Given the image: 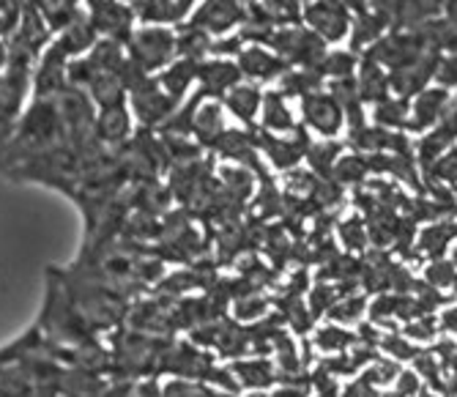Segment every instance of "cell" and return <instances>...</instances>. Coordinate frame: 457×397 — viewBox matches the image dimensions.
Masks as SVG:
<instances>
[{"label": "cell", "mask_w": 457, "mask_h": 397, "mask_svg": "<svg viewBox=\"0 0 457 397\" xmlns=\"http://www.w3.org/2000/svg\"><path fill=\"white\" fill-rule=\"evenodd\" d=\"M129 61L148 77L168 69L179 53H176V28L164 25H137L127 42Z\"/></svg>", "instance_id": "obj_1"}, {"label": "cell", "mask_w": 457, "mask_h": 397, "mask_svg": "<svg viewBox=\"0 0 457 397\" xmlns=\"http://www.w3.org/2000/svg\"><path fill=\"white\" fill-rule=\"evenodd\" d=\"M127 104L140 129H151V132L154 129L159 132L181 107L173 96L164 94V88L156 83V77H143L140 83H135L127 94Z\"/></svg>", "instance_id": "obj_2"}, {"label": "cell", "mask_w": 457, "mask_h": 397, "mask_svg": "<svg viewBox=\"0 0 457 397\" xmlns=\"http://www.w3.org/2000/svg\"><path fill=\"white\" fill-rule=\"evenodd\" d=\"M302 22L326 45H340L351 36L353 14L343 0H307L302 9Z\"/></svg>", "instance_id": "obj_3"}, {"label": "cell", "mask_w": 457, "mask_h": 397, "mask_svg": "<svg viewBox=\"0 0 457 397\" xmlns=\"http://www.w3.org/2000/svg\"><path fill=\"white\" fill-rule=\"evenodd\" d=\"M86 14L99 38H110L123 47L137 28V12L120 0H86Z\"/></svg>", "instance_id": "obj_4"}, {"label": "cell", "mask_w": 457, "mask_h": 397, "mask_svg": "<svg viewBox=\"0 0 457 397\" xmlns=\"http://www.w3.org/2000/svg\"><path fill=\"white\" fill-rule=\"evenodd\" d=\"M246 22V0H200L189 14L187 25H195L214 38H225L244 28Z\"/></svg>", "instance_id": "obj_5"}, {"label": "cell", "mask_w": 457, "mask_h": 397, "mask_svg": "<svg viewBox=\"0 0 457 397\" xmlns=\"http://www.w3.org/2000/svg\"><path fill=\"white\" fill-rule=\"evenodd\" d=\"M253 135H255L258 151L266 153V159L277 170H296L302 165V159H307L310 137H307L304 124L294 135H271L261 127H255Z\"/></svg>", "instance_id": "obj_6"}, {"label": "cell", "mask_w": 457, "mask_h": 397, "mask_svg": "<svg viewBox=\"0 0 457 397\" xmlns=\"http://www.w3.org/2000/svg\"><path fill=\"white\" fill-rule=\"evenodd\" d=\"M302 121L304 129L318 132L323 140H335L345 129V112L328 88H320L302 99Z\"/></svg>", "instance_id": "obj_7"}, {"label": "cell", "mask_w": 457, "mask_h": 397, "mask_svg": "<svg viewBox=\"0 0 457 397\" xmlns=\"http://www.w3.org/2000/svg\"><path fill=\"white\" fill-rule=\"evenodd\" d=\"M238 83H244L241 69L236 63V58H205L197 63V94L203 99H217L222 102V96L228 91H233Z\"/></svg>", "instance_id": "obj_8"}, {"label": "cell", "mask_w": 457, "mask_h": 397, "mask_svg": "<svg viewBox=\"0 0 457 397\" xmlns=\"http://www.w3.org/2000/svg\"><path fill=\"white\" fill-rule=\"evenodd\" d=\"M236 63H238L241 77L246 79V83H255V86L279 83V79L290 71V66L263 45L241 47V53L236 55Z\"/></svg>", "instance_id": "obj_9"}, {"label": "cell", "mask_w": 457, "mask_h": 397, "mask_svg": "<svg viewBox=\"0 0 457 397\" xmlns=\"http://www.w3.org/2000/svg\"><path fill=\"white\" fill-rule=\"evenodd\" d=\"M454 102V94L444 86H430L428 91H422L417 99L411 102V121H408V135H428L430 129H436L449 107Z\"/></svg>", "instance_id": "obj_10"}, {"label": "cell", "mask_w": 457, "mask_h": 397, "mask_svg": "<svg viewBox=\"0 0 457 397\" xmlns=\"http://www.w3.org/2000/svg\"><path fill=\"white\" fill-rule=\"evenodd\" d=\"M94 137L99 145L110 148V151H120L132 137H135V115L129 110V104H112L96 112V127H94Z\"/></svg>", "instance_id": "obj_11"}, {"label": "cell", "mask_w": 457, "mask_h": 397, "mask_svg": "<svg viewBox=\"0 0 457 397\" xmlns=\"http://www.w3.org/2000/svg\"><path fill=\"white\" fill-rule=\"evenodd\" d=\"M261 104H263V91H261V86L246 83V79L222 96L225 112H230L238 124H244V129H255V118L261 115Z\"/></svg>", "instance_id": "obj_12"}, {"label": "cell", "mask_w": 457, "mask_h": 397, "mask_svg": "<svg viewBox=\"0 0 457 397\" xmlns=\"http://www.w3.org/2000/svg\"><path fill=\"white\" fill-rule=\"evenodd\" d=\"M356 88L364 104H381L392 96V83H389V71L376 63L372 58L361 55L359 69H356Z\"/></svg>", "instance_id": "obj_13"}, {"label": "cell", "mask_w": 457, "mask_h": 397, "mask_svg": "<svg viewBox=\"0 0 457 397\" xmlns=\"http://www.w3.org/2000/svg\"><path fill=\"white\" fill-rule=\"evenodd\" d=\"M197 63L200 61H189V58H176L168 69H162L156 77V83L164 88V94L173 96L179 104H184V99L189 96L192 86H197Z\"/></svg>", "instance_id": "obj_14"}, {"label": "cell", "mask_w": 457, "mask_h": 397, "mask_svg": "<svg viewBox=\"0 0 457 397\" xmlns=\"http://www.w3.org/2000/svg\"><path fill=\"white\" fill-rule=\"evenodd\" d=\"M225 107L222 102L217 99H203L192 115V137L203 145L209 148L222 132H225Z\"/></svg>", "instance_id": "obj_15"}, {"label": "cell", "mask_w": 457, "mask_h": 397, "mask_svg": "<svg viewBox=\"0 0 457 397\" xmlns=\"http://www.w3.org/2000/svg\"><path fill=\"white\" fill-rule=\"evenodd\" d=\"M302 124H296L294 112H290L285 96L271 88V91H263V104H261V129L271 132V135H294L299 132Z\"/></svg>", "instance_id": "obj_16"}, {"label": "cell", "mask_w": 457, "mask_h": 397, "mask_svg": "<svg viewBox=\"0 0 457 397\" xmlns=\"http://www.w3.org/2000/svg\"><path fill=\"white\" fill-rule=\"evenodd\" d=\"M230 373L246 389H266L279 381V370L269 360H263V356H255V360H236L230 365Z\"/></svg>", "instance_id": "obj_17"}, {"label": "cell", "mask_w": 457, "mask_h": 397, "mask_svg": "<svg viewBox=\"0 0 457 397\" xmlns=\"http://www.w3.org/2000/svg\"><path fill=\"white\" fill-rule=\"evenodd\" d=\"M217 38L209 36L205 30L195 28V25H179L176 28V53L179 58H189V61H205L212 58V47Z\"/></svg>", "instance_id": "obj_18"}, {"label": "cell", "mask_w": 457, "mask_h": 397, "mask_svg": "<svg viewBox=\"0 0 457 397\" xmlns=\"http://www.w3.org/2000/svg\"><path fill=\"white\" fill-rule=\"evenodd\" d=\"M372 121H376V127L389 129V132H408L411 102L392 94L386 102H381V104L372 107Z\"/></svg>", "instance_id": "obj_19"}, {"label": "cell", "mask_w": 457, "mask_h": 397, "mask_svg": "<svg viewBox=\"0 0 457 397\" xmlns=\"http://www.w3.org/2000/svg\"><path fill=\"white\" fill-rule=\"evenodd\" d=\"M137 397H203V384L170 378L159 384V378H143L137 381Z\"/></svg>", "instance_id": "obj_20"}, {"label": "cell", "mask_w": 457, "mask_h": 397, "mask_svg": "<svg viewBox=\"0 0 457 397\" xmlns=\"http://www.w3.org/2000/svg\"><path fill=\"white\" fill-rule=\"evenodd\" d=\"M343 148H345V143H337V140L310 143V148H307V162H310L312 173L320 176V178H331V170H335V165L340 162Z\"/></svg>", "instance_id": "obj_21"}, {"label": "cell", "mask_w": 457, "mask_h": 397, "mask_svg": "<svg viewBox=\"0 0 457 397\" xmlns=\"http://www.w3.org/2000/svg\"><path fill=\"white\" fill-rule=\"evenodd\" d=\"M359 61H361V55H356L353 50H328L318 66V74L326 79V83H331V79H345V77L356 74Z\"/></svg>", "instance_id": "obj_22"}, {"label": "cell", "mask_w": 457, "mask_h": 397, "mask_svg": "<svg viewBox=\"0 0 457 397\" xmlns=\"http://www.w3.org/2000/svg\"><path fill=\"white\" fill-rule=\"evenodd\" d=\"M454 238H457V222H436L420 236L417 252H425L433 261H441V255L446 252V247L454 242Z\"/></svg>", "instance_id": "obj_23"}, {"label": "cell", "mask_w": 457, "mask_h": 397, "mask_svg": "<svg viewBox=\"0 0 457 397\" xmlns=\"http://www.w3.org/2000/svg\"><path fill=\"white\" fill-rule=\"evenodd\" d=\"M361 345L359 343V335H351V332H345V329H340V327H323V329H318V335H315V345L320 348V351H340V353H345L348 351V345Z\"/></svg>", "instance_id": "obj_24"}, {"label": "cell", "mask_w": 457, "mask_h": 397, "mask_svg": "<svg viewBox=\"0 0 457 397\" xmlns=\"http://www.w3.org/2000/svg\"><path fill=\"white\" fill-rule=\"evenodd\" d=\"M364 310H367V302H364V296H345V299H340L335 307H331L326 315L331 318V321H340V324H353V321H359V318L364 315Z\"/></svg>", "instance_id": "obj_25"}, {"label": "cell", "mask_w": 457, "mask_h": 397, "mask_svg": "<svg viewBox=\"0 0 457 397\" xmlns=\"http://www.w3.org/2000/svg\"><path fill=\"white\" fill-rule=\"evenodd\" d=\"M269 310V299H263L261 294H249V296H238L236 299V318L238 321H258V318H263Z\"/></svg>", "instance_id": "obj_26"}, {"label": "cell", "mask_w": 457, "mask_h": 397, "mask_svg": "<svg viewBox=\"0 0 457 397\" xmlns=\"http://www.w3.org/2000/svg\"><path fill=\"white\" fill-rule=\"evenodd\" d=\"M343 244L348 250H364L367 247V225L359 219V217H351V219H343L340 227H337Z\"/></svg>", "instance_id": "obj_27"}, {"label": "cell", "mask_w": 457, "mask_h": 397, "mask_svg": "<svg viewBox=\"0 0 457 397\" xmlns=\"http://www.w3.org/2000/svg\"><path fill=\"white\" fill-rule=\"evenodd\" d=\"M428 283L436 285V288H446V285H454V277H457V266L452 261H436L428 266Z\"/></svg>", "instance_id": "obj_28"}, {"label": "cell", "mask_w": 457, "mask_h": 397, "mask_svg": "<svg viewBox=\"0 0 457 397\" xmlns=\"http://www.w3.org/2000/svg\"><path fill=\"white\" fill-rule=\"evenodd\" d=\"M400 373H397V365L395 362H389V360H376L372 362V368H367V373L361 376L367 384H372V386H378V384H392L395 378H397Z\"/></svg>", "instance_id": "obj_29"}, {"label": "cell", "mask_w": 457, "mask_h": 397, "mask_svg": "<svg viewBox=\"0 0 457 397\" xmlns=\"http://www.w3.org/2000/svg\"><path fill=\"white\" fill-rule=\"evenodd\" d=\"M381 348L389 353V356H395V360H403V362H408V360H413L420 351L417 348H411V343L405 340V337H392V335H386V337H381Z\"/></svg>", "instance_id": "obj_30"}, {"label": "cell", "mask_w": 457, "mask_h": 397, "mask_svg": "<svg viewBox=\"0 0 457 397\" xmlns=\"http://www.w3.org/2000/svg\"><path fill=\"white\" fill-rule=\"evenodd\" d=\"M403 337L405 340H433L436 337V324L430 321V318H413V321H408V327L403 329Z\"/></svg>", "instance_id": "obj_31"}, {"label": "cell", "mask_w": 457, "mask_h": 397, "mask_svg": "<svg viewBox=\"0 0 457 397\" xmlns=\"http://www.w3.org/2000/svg\"><path fill=\"white\" fill-rule=\"evenodd\" d=\"M420 394V376L413 370H405L397 376V386H395V397H417Z\"/></svg>", "instance_id": "obj_32"}, {"label": "cell", "mask_w": 457, "mask_h": 397, "mask_svg": "<svg viewBox=\"0 0 457 397\" xmlns=\"http://www.w3.org/2000/svg\"><path fill=\"white\" fill-rule=\"evenodd\" d=\"M343 397H395V394H381L372 384H367L364 378H359V381H353V384L345 389Z\"/></svg>", "instance_id": "obj_33"}, {"label": "cell", "mask_w": 457, "mask_h": 397, "mask_svg": "<svg viewBox=\"0 0 457 397\" xmlns=\"http://www.w3.org/2000/svg\"><path fill=\"white\" fill-rule=\"evenodd\" d=\"M441 329H446V332H457V307H449V310L441 315Z\"/></svg>", "instance_id": "obj_34"}, {"label": "cell", "mask_w": 457, "mask_h": 397, "mask_svg": "<svg viewBox=\"0 0 457 397\" xmlns=\"http://www.w3.org/2000/svg\"><path fill=\"white\" fill-rule=\"evenodd\" d=\"M271 397H307L304 386H279Z\"/></svg>", "instance_id": "obj_35"}, {"label": "cell", "mask_w": 457, "mask_h": 397, "mask_svg": "<svg viewBox=\"0 0 457 397\" xmlns=\"http://www.w3.org/2000/svg\"><path fill=\"white\" fill-rule=\"evenodd\" d=\"M203 397H236V394L222 392V389H214V386H203Z\"/></svg>", "instance_id": "obj_36"}, {"label": "cell", "mask_w": 457, "mask_h": 397, "mask_svg": "<svg viewBox=\"0 0 457 397\" xmlns=\"http://www.w3.org/2000/svg\"><path fill=\"white\" fill-rule=\"evenodd\" d=\"M246 397H266V394H261V392H253V394H246Z\"/></svg>", "instance_id": "obj_37"}, {"label": "cell", "mask_w": 457, "mask_h": 397, "mask_svg": "<svg viewBox=\"0 0 457 397\" xmlns=\"http://www.w3.org/2000/svg\"><path fill=\"white\" fill-rule=\"evenodd\" d=\"M452 258H454V261H452V263H454V266H457V247H454V252H452Z\"/></svg>", "instance_id": "obj_38"}, {"label": "cell", "mask_w": 457, "mask_h": 397, "mask_svg": "<svg viewBox=\"0 0 457 397\" xmlns=\"http://www.w3.org/2000/svg\"><path fill=\"white\" fill-rule=\"evenodd\" d=\"M417 397H436V394H430V392H425V394H417Z\"/></svg>", "instance_id": "obj_39"}]
</instances>
